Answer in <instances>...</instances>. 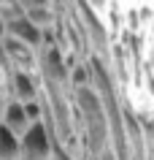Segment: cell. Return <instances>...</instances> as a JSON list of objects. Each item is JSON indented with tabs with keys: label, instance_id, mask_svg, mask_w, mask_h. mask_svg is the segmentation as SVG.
I'll list each match as a JSON object with an SVG mask.
<instances>
[{
	"label": "cell",
	"instance_id": "6",
	"mask_svg": "<svg viewBox=\"0 0 154 160\" xmlns=\"http://www.w3.org/2000/svg\"><path fill=\"white\" fill-rule=\"evenodd\" d=\"M0 160H22L19 152V136H14L11 130L0 125Z\"/></svg>",
	"mask_w": 154,
	"mask_h": 160
},
{
	"label": "cell",
	"instance_id": "1",
	"mask_svg": "<svg viewBox=\"0 0 154 160\" xmlns=\"http://www.w3.org/2000/svg\"><path fill=\"white\" fill-rule=\"evenodd\" d=\"M19 152L22 160H54V138L43 119L27 128V133L19 138Z\"/></svg>",
	"mask_w": 154,
	"mask_h": 160
},
{
	"label": "cell",
	"instance_id": "7",
	"mask_svg": "<svg viewBox=\"0 0 154 160\" xmlns=\"http://www.w3.org/2000/svg\"><path fill=\"white\" fill-rule=\"evenodd\" d=\"M25 19L33 22L38 30H46V27H54L57 25V14L54 8H33V11H25Z\"/></svg>",
	"mask_w": 154,
	"mask_h": 160
},
{
	"label": "cell",
	"instance_id": "12",
	"mask_svg": "<svg viewBox=\"0 0 154 160\" xmlns=\"http://www.w3.org/2000/svg\"><path fill=\"white\" fill-rule=\"evenodd\" d=\"M92 3H95V6H103V0H92Z\"/></svg>",
	"mask_w": 154,
	"mask_h": 160
},
{
	"label": "cell",
	"instance_id": "5",
	"mask_svg": "<svg viewBox=\"0 0 154 160\" xmlns=\"http://www.w3.org/2000/svg\"><path fill=\"white\" fill-rule=\"evenodd\" d=\"M0 125L6 128V130H11L14 136H19V138L27 133L30 119H27V114H25V109H22V103H19V101H11V98H8L6 111H3V117H0Z\"/></svg>",
	"mask_w": 154,
	"mask_h": 160
},
{
	"label": "cell",
	"instance_id": "8",
	"mask_svg": "<svg viewBox=\"0 0 154 160\" xmlns=\"http://www.w3.org/2000/svg\"><path fill=\"white\" fill-rule=\"evenodd\" d=\"M22 109H25L27 119H30V125L43 119V103H41V98H38V101H30V103H22Z\"/></svg>",
	"mask_w": 154,
	"mask_h": 160
},
{
	"label": "cell",
	"instance_id": "3",
	"mask_svg": "<svg viewBox=\"0 0 154 160\" xmlns=\"http://www.w3.org/2000/svg\"><path fill=\"white\" fill-rule=\"evenodd\" d=\"M8 84H11V101L30 103V101H38V95H41V87L35 82V76L27 73V71H11Z\"/></svg>",
	"mask_w": 154,
	"mask_h": 160
},
{
	"label": "cell",
	"instance_id": "4",
	"mask_svg": "<svg viewBox=\"0 0 154 160\" xmlns=\"http://www.w3.org/2000/svg\"><path fill=\"white\" fill-rule=\"evenodd\" d=\"M3 35H8V38H14V41H22L27 43L30 49H41V30L33 25V22H27L25 14L16 19H11V22H6V33Z\"/></svg>",
	"mask_w": 154,
	"mask_h": 160
},
{
	"label": "cell",
	"instance_id": "11",
	"mask_svg": "<svg viewBox=\"0 0 154 160\" xmlns=\"http://www.w3.org/2000/svg\"><path fill=\"white\" fill-rule=\"evenodd\" d=\"M3 33H6V25H3V19H0V38H3Z\"/></svg>",
	"mask_w": 154,
	"mask_h": 160
},
{
	"label": "cell",
	"instance_id": "10",
	"mask_svg": "<svg viewBox=\"0 0 154 160\" xmlns=\"http://www.w3.org/2000/svg\"><path fill=\"white\" fill-rule=\"evenodd\" d=\"M6 103H8V98H6L3 87H0V117H3V111H6Z\"/></svg>",
	"mask_w": 154,
	"mask_h": 160
},
{
	"label": "cell",
	"instance_id": "9",
	"mask_svg": "<svg viewBox=\"0 0 154 160\" xmlns=\"http://www.w3.org/2000/svg\"><path fill=\"white\" fill-rule=\"evenodd\" d=\"M22 11H33V8H51V0H16Z\"/></svg>",
	"mask_w": 154,
	"mask_h": 160
},
{
	"label": "cell",
	"instance_id": "2",
	"mask_svg": "<svg viewBox=\"0 0 154 160\" xmlns=\"http://www.w3.org/2000/svg\"><path fill=\"white\" fill-rule=\"evenodd\" d=\"M0 41H3V52L8 57L11 71H27V73H33L35 68H38V52L35 49H30L22 41H14L8 35H3Z\"/></svg>",
	"mask_w": 154,
	"mask_h": 160
}]
</instances>
